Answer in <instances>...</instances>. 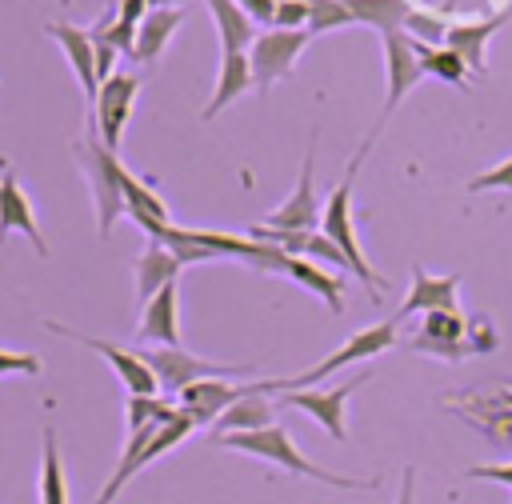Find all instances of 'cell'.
<instances>
[{
	"mask_svg": "<svg viewBox=\"0 0 512 504\" xmlns=\"http://www.w3.org/2000/svg\"><path fill=\"white\" fill-rule=\"evenodd\" d=\"M60 4H72V0H60Z\"/></svg>",
	"mask_w": 512,
	"mask_h": 504,
	"instance_id": "obj_42",
	"label": "cell"
},
{
	"mask_svg": "<svg viewBox=\"0 0 512 504\" xmlns=\"http://www.w3.org/2000/svg\"><path fill=\"white\" fill-rule=\"evenodd\" d=\"M184 16H188V4L184 8H148V16L140 20V28H136V52H132V64H156V56L164 52V44H168V36L184 24Z\"/></svg>",
	"mask_w": 512,
	"mask_h": 504,
	"instance_id": "obj_18",
	"label": "cell"
},
{
	"mask_svg": "<svg viewBox=\"0 0 512 504\" xmlns=\"http://www.w3.org/2000/svg\"><path fill=\"white\" fill-rule=\"evenodd\" d=\"M272 400H268V392L260 388V380L252 384V392L248 396H240L236 404H228L220 416H216V424H212V436H224V432H256V428H268L272 424Z\"/></svg>",
	"mask_w": 512,
	"mask_h": 504,
	"instance_id": "obj_21",
	"label": "cell"
},
{
	"mask_svg": "<svg viewBox=\"0 0 512 504\" xmlns=\"http://www.w3.org/2000/svg\"><path fill=\"white\" fill-rule=\"evenodd\" d=\"M468 480H492V484H508L512 488V464H480V468H464Z\"/></svg>",
	"mask_w": 512,
	"mask_h": 504,
	"instance_id": "obj_35",
	"label": "cell"
},
{
	"mask_svg": "<svg viewBox=\"0 0 512 504\" xmlns=\"http://www.w3.org/2000/svg\"><path fill=\"white\" fill-rule=\"evenodd\" d=\"M448 24H452V20H444V16L412 12V16H408V24H404V36H412V40H420V44H444Z\"/></svg>",
	"mask_w": 512,
	"mask_h": 504,
	"instance_id": "obj_29",
	"label": "cell"
},
{
	"mask_svg": "<svg viewBox=\"0 0 512 504\" xmlns=\"http://www.w3.org/2000/svg\"><path fill=\"white\" fill-rule=\"evenodd\" d=\"M208 12H212V20H216V32H220L224 52H244V48H252L256 28H252V16H248L236 0H208Z\"/></svg>",
	"mask_w": 512,
	"mask_h": 504,
	"instance_id": "obj_24",
	"label": "cell"
},
{
	"mask_svg": "<svg viewBox=\"0 0 512 504\" xmlns=\"http://www.w3.org/2000/svg\"><path fill=\"white\" fill-rule=\"evenodd\" d=\"M412 348H416V352L444 356V360H464V356L472 352V344H464V340H428V336H416Z\"/></svg>",
	"mask_w": 512,
	"mask_h": 504,
	"instance_id": "obj_32",
	"label": "cell"
},
{
	"mask_svg": "<svg viewBox=\"0 0 512 504\" xmlns=\"http://www.w3.org/2000/svg\"><path fill=\"white\" fill-rule=\"evenodd\" d=\"M420 336H428V340H464L468 324H464L460 312H424Z\"/></svg>",
	"mask_w": 512,
	"mask_h": 504,
	"instance_id": "obj_28",
	"label": "cell"
},
{
	"mask_svg": "<svg viewBox=\"0 0 512 504\" xmlns=\"http://www.w3.org/2000/svg\"><path fill=\"white\" fill-rule=\"evenodd\" d=\"M312 144H316V136H312ZM312 144H308V152H304V168H300V180H296L292 196H288L280 208H272L260 224H268V228H288V232H312V224L320 220V204H316V192H312V164H316Z\"/></svg>",
	"mask_w": 512,
	"mask_h": 504,
	"instance_id": "obj_12",
	"label": "cell"
},
{
	"mask_svg": "<svg viewBox=\"0 0 512 504\" xmlns=\"http://www.w3.org/2000/svg\"><path fill=\"white\" fill-rule=\"evenodd\" d=\"M456 292H460V276H428L420 264H412V292L404 296V304L396 308V324L400 320H408V316H416V312H460V300H456Z\"/></svg>",
	"mask_w": 512,
	"mask_h": 504,
	"instance_id": "obj_11",
	"label": "cell"
},
{
	"mask_svg": "<svg viewBox=\"0 0 512 504\" xmlns=\"http://www.w3.org/2000/svg\"><path fill=\"white\" fill-rule=\"evenodd\" d=\"M252 384H232V380H196L192 388L180 392V412L200 428V424H216V416L236 404L240 396H248Z\"/></svg>",
	"mask_w": 512,
	"mask_h": 504,
	"instance_id": "obj_14",
	"label": "cell"
},
{
	"mask_svg": "<svg viewBox=\"0 0 512 504\" xmlns=\"http://www.w3.org/2000/svg\"><path fill=\"white\" fill-rule=\"evenodd\" d=\"M236 4H240V8L252 16V24H256V20H264V24L272 28V16H276V0H236Z\"/></svg>",
	"mask_w": 512,
	"mask_h": 504,
	"instance_id": "obj_38",
	"label": "cell"
},
{
	"mask_svg": "<svg viewBox=\"0 0 512 504\" xmlns=\"http://www.w3.org/2000/svg\"><path fill=\"white\" fill-rule=\"evenodd\" d=\"M364 380H368V372H360L356 380L336 384V388H292V392H276V396H280L276 408H300V412H308L328 436L344 440V436H348V424H344V400H348Z\"/></svg>",
	"mask_w": 512,
	"mask_h": 504,
	"instance_id": "obj_9",
	"label": "cell"
},
{
	"mask_svg": "<svg viewBox=\"0 0 512 504\" xmlns=\"http://www.w3.org/2000/svg\"><path fill=\"white\" fill-rule=\"evenodd\" d=\"M40 504H68V484H64V464L56 448V432L44 428V460H40Z\"/></svg>",
	"mask_w": 512,
	"mask_h": 504,
	"instance_id": "obj_26",
	"label": "cell"
},
{
	"mask_svg": "<svg viewBox=\"0 0 512 504\" xmlns=\"http://www.w3.org/2000/svg\"><path fill=\"white\" fill-rule=\"evenodd\" d=\"M396 344V320H380V324H372V328H360V332H352L332 356H324L320 364H312L308 372H296V376H284V380H260V388L264 392H292V388H312V384H320V380H328L336 368H344V364H356V360H368V356H380V352H388Z\"/></svg>",
	"mask_w": 512,
	"mask_h": 504,
	"instance_id": "obj_4",
	"label": "cell"
},
{
	"mask_svg": "<svg viewBox=\"0 0 512 504\" xmlns=\"http://www.w3.org/2000/svg\"><path fill=\"white\" fill-rule=\"evenodd\" d=\"M512 12H500V16H488V20H452L448 24V36H444V44L452 48V52H460L464 56V64L476 72V76H484V52H488V40L504 28V20H508Z\"/></svg>",
	"mask_w": 512,
	"mask_h": 504,
	"instance_id": "obj_17",
	"label": "cell"
},
{
	"mask_svg": "<svg viewBox=\"0 0 512 504\" xmlns=\"http://www.w3.org/2000/svg\"><path fill=\"white\" fill-rule=\"evenodd\" d=\"M416 500V472L412 468H404V476H400V496H396V504H412Z\"/></svg>",
	"mask_w": 512,
	"mask_h": 504,
	"instance_id": "obj_39",
	"label": "cell"
},
{
	"mask_svg": "<svg viewBox=\"0 0 512 504\" xmlns=\"http://www.w3.org/2000/svg\"><path fill=\"white\" fill-rule=\"evenodd\" d=\"M504 404H512V392H504Z\"/></svg>",
	"mask_w": 512,
	"mask_h": 504,
	"instance_id": "obj_41",
	"label": "cell"
},
{
	"mask_svg": "<svg viewBox=\"0 0 512 504\" xmlns=\"http://www.w3.org/2000/svg\"><path fill=\"white\" fill-rule=\"evenodd\" d=\"M140 340H156L164 348H180V284H164L144 308L136 324Z\"/></svg>",
	"mask_w": 512,
	"mask_h": 504,
	"instance_id": "obj_15",
	"label": "cell"
},
{
	"mask_svg": "<svg viewBox=\"0 0 512 504\" xmlns=\"http://www.w3.org/2000/svg\"><path fill=\"white\" fill-rule=\"evenodd\" d=\"M384 72H388V92H384V108H380V116H376V128L368 132V140H364V148L356 152V160H364V152H368V144L376 140V132H380V124L396 112V104L420 84V76H424V68H420V60H416V48H412V40L404 36V32H388L384 36Z\"/></svg>",
	"mask_w": 512,
	"mask_h": 504,
	"instance_id": "obj_7",
	"label": "cell"
},
{
	"mask_svg": "<svg viewBox=\"0 0 512 504\" xmlns=\"http://www.w3.org/2000/svg\"><path fill=\"white\" fill-rule=\"evenodd\" d=\"M352 12L344 0H308V24L304 32L308 36H320V32H336V28H352Z\"/></svg>",
	"mask_w": 512,
	"mask_h": 504,
	"instance_id": "obj_27",
	"label": "cell"
},
{
	"mask_svg": "<svg viewBox=\"0 0 512 504\" xmlns=\"http://www.w3.org/2000/svg\"><path fill=\"white\" fill-rule=\"evenodd\" d=\"M344 4H348V12H352L356 24H368V28H376L380 36L404 32L408 16L416 12L408 0H344Z\"/></svg>",
	"mask_w": 512,
	"mask_h": 504,
	"instance_id": "obj_23",
	"label": "cell"
},
{
	"mask_svg": "<svg viewBox=\"0 0 512 504\" xmlns=\"http://www.w3.org/2000/svg\"><path fill=\"white\" fill-rule=\"evenodd\" d=\"M92 48H96V76H100V84H104V80L116 72V56H120V52H116L108 40H96V36H92Z\"/></svg>",
	"mask_w": 512,
	"mask_h": 504,
	"instance_id": "obj_36",
	"label": "cell"
},
{
	"mask_svg": "<svg viewBox=\"0 0 512 504\" xmlns=\"http://www.w3.org/2000/svg\"><path fill=\"white\" fill-rule=\"evenodd\" d=\"M136 92H140L136 72H112V76L100 84V92H96V100H92V108H88V116H92L100 140H104L112 152L120 148V136H124V128H128Z\"/></svg>",
	"mask_w": 512,
	"mask_h": 504,
	"instance_id": "obj_8",
	"label": "cell"
},
{
	"mask_svg": "<svg viewBox=\"0 0 512 504\" xmlns=\"http://www.w3.org/2000/svg\"><path fill=\"white\" fill-rule=\"evenodd\" d=\"M44 328H48V332H60V336H68V340H76V344H84V348H92V352H100V356L112 364V372L124 380L128 396H156V388H160V384H156L152 368H148L136 352L116 348V344H108V340H100V336H84V332H76V328L60 324V320H44Z\"/></svg>",
	"mask_w": 512,
	"mask_h": 504,
	"instance_id": "obj_10",
	"label": "cell"
},
{
	"mask_svg": "<svg viewBox=\"0 0 512 504\" xmlns=\"http://www.w3.org/2000/svg\"><path fill=\"white\" fill-rule=\"evenodd\" d=\"M304 256H316L320 264H332L336 272H340V268H348V260H344V252H340V248H336V244H332V240H328L324 232H312V240H308V248H304ZM348 272H352V268H348Z\"/></svg>",
	"mask_w": 512,
	"mask_h": 504,
	"instance_id": "obj_31",
	"label": "cell"
},
{
	"mask_svg": "<svg viewBox=\"0 0 512 504\" xmlns=\"http://www.w3.org/2000/svg\"><path fill=\"white\" fill-rule=\"evenodd\" d=\"M180 260L160 244V240H148V248L140 252V260H136V304L144 308L164 284H172V280H180Z\"/></svg>",
	"mask_w": 512,
	"mask_h": 504,
	"instance_id": "obj_19",
	"label": "cell"
},
{
	"mask_svg": "<svg viewBox=\"0 0 512 504\" xmlns=\"http://www.w3.org/2000/svg\"><path fill=\"white\" fill-rule=\"evenodd\" d=\"M252 88V64H248V52H224L220 56V72H216V88H212V100L204 104V120L220 116L232 100H240L244 92Z\"/></svg>",
	"mask_w": 512,
	"mask_h": 504,
	"instance_id": "obj_20",
	"label": "cell"
},
{
	"mask_svg": "<svg viewBox=\"0 0 512 504\" xmlns=\"http://www.w3.org/2000/svg\"><path fill=\"white\" fill-rule=\"evenodd\" d=\"M40 356H32V352H4L0 348V376H8V372H20V376H40Z\"/></svg>",
	"mask_w": 512,
	"mask_h": 504,
	"instance_id": "obj_34",
	"label": "cell"
},
{
	"mask_svg": "<svg viewBox=\"0 0 512 504\" xmlns=\"http://www.w3.org/2000/svg\"><path fill=\"white\" fill-rule=\"evenodd\" d=\"M76 160H80V172L88 176V188H92V204H96V232L108 236L112 224L120 220L124 212V164L120 156L100 140L92 116H88V128L84 136L72 144Z\"/></svg>",
	"mask_w": 512,
	"mask_h": 504,
	"instance_id": "obj_2",
	"label": "cell"
},
{
	"mask_svg": "<svg viewBox=\"0 0 512 504\" xmlns=\"http://www.w3.org/2000/svg\"><path fill=\"white\" fill-rule=\"evenodd\" d=\"M280 276H288V280H296V284H304V288H312L336 316L344 312V280L340 276H332V272H324L320 264H312V260H304V256H284V264H280Z\"/></svg>",
	"mask_w": 512,
	"mask_h": 504,
	"instance_id": "obj_22",
	"label": "cell"
},
{
	"mask_svg": "<svg viewBox=\"0 0 512 504\" xmlns=\"http://www.w3.org/2000/svg\"><path fill=\"white\" fill-rule=\"evenodd\" d=\"M312 36L304 28L296 32H284V28H268V32H256L252 40V52H248V64H252V88L256 92H268L276 80H284L296 64V56L304 52Z\"/></svg>",
	"mask_w": 512,
	"mask_h": 504,
	"instance_id": "obj_6",
	"label": "cell"
},
{
	"mask_svg": "<svg viewBox=\"0 0 512 504\" xmlns=\"http://www.w3.org/2000/svg\"><path fill=\"white\" fill-rule=\"evenodd\" d=\"M116 16L132 28H140V20L148 16V0H116Z\"/></svg>",
	"mask_w": 512,
	"mask_h": 504,
	"instance_id": "obj_37",
	"label": "cell"
},
{
	"mask_svg": "<svg viewBox=\"0 0 512 504\" xmlns=\"http://www.w3.org/2000/svg\"><path fill=\"white\" fill-rule=\"evenodd\" d=\"M56 44H60V52L68 56V64H72V76L80 80V88H84V100H88V108H92V100H96V92H100V76H96V48H92V36H88V28H80V24H48L44 28Z\"/></svg>",
	"mask_w": 512,
	"mask_h": 504,
	"instance_id": "obj_13",
	"label": "cell"
},
{
	"mask_svg": "<svg viewBox=\"0 0 512 504\" xmlns=\"http://www.w3.org/2000/svg\"><path fill=\"white\" fill-rule=\"evenodd\" d=\"M212 440L224 444V448H232V452H248V456L272 460V464H280V468H288L296 476H312V480L332 484V488H344V492H368V488H376V476L372 480H352V476H336V472L312 464L308 456L296 452L288 428H280V424H268V428H256V432H224V436H212Z\"/></svg>",
	"mask_w": 512,
	"mask_h": 504,
	"instance_id": "obj_1",
	"label": "cell"
},
{
	"mask_svg": "<svg viewBox=\"0 0 512 504\" xmlns=\"http://www.w3.org/2000/svg\"><path fill=\"white\" fill-rule=\"evenodd\" d=\"M192 0H148V8H184Z\"/></svg>",
	"mask_w": 512,
	"mask_h": 504,
	"instance_id": "obj_40",
	"label": "cell"
},
{
	"mask_svg": "<svg viewBox=\"0 0 512 504\" xmlns=\"http://www.w3.org/2000/svg\"><path fill=\"white\" fill-rule=\"evenodd\" d=\"M308 24V0H276V16H272V28H284V32H296Z\"/></svg>",
	"mask_w": 512,
	"mask_h": 504,
	"instance_id": "obj_30",
	"label": "cell"
},
{
	"mask_svg": "<svg viewBox=\"0 0 512 504\" xmlns=\"http://www.w3.org/2000/svg\"><path fill=\"white\" fill-rule=\"evenodd\" d=\"M408 40H412V36H408ZM412 48H416V60H420L424 72H432V76H440L444 84H456V88L468 84L472 68H468L464 56L452 52L448 44H420V40H412Z\"/></svg>",
	"mask_w": 512,
	"mask_h": 504,
	"instance_id": "obj_25",
	"label": "cell"
},
{
	"mask_svg": "<svg viewBox=\"0 0 512 504\" xmlns=\"http://www.w3.org/2000/svg\"><path fill=\"white\" fill-rule=\"evenodd\" d=\"M488 188L512 192V160H504V164H496V168H488V172H480V176L468 180V192H488Z\"/></svg>",
	"mask_w": 512,
	"mask_h": 504,
	"instance_id": "obj_33",
	"label": "cell"
},
{
	"mask_svg": "<svg viewBox=\"0 0 512 504\" xmlns=\"http://www.w3.org/2000/svg\"><path fill=\"white\" fill-rule=\"evenodd\" d=\"M8 232H24L36 248V256H48V244L40 236V224H36V212H32V200L28 192L16 184V176H0V240Z\"/></svg>",
	"mask_w": 512,
	"mask_h": 504,
	"instance_id": "obj_16",
	"label": "cell"
},
{
	"mask_svg": "<svg viewBox=\"0 0 512 504\" xmlns=\"http://www.w3.org/2000/svg\"><path fill=\"white\" fill-rule=\"evenodd\" d=\"M136 356L152 368L156 384H160L164 392H176V396H180L184 388H192L196 380H228V376L252 372V364H212V360H200V356H192V352H184V348H164V344L140 348Z\"/></svg>",
	"mask_w": 512,
	"mask_h": 504,
	"instance_id": "obj_5",
	"label": "cell"
},
{
	"mask_svg": "<svg viewBox=\"0 0 512 504\" xmlns=\"http://www.w3.org/2000/svg\"><path fill=\"white\" fill-rule=\"evenodd\" d=\"M356 168H360V160H352L348 176H344V180L332 188V196L324 200V208H320V232L344 252L352 276H360L364 284H372V292L380 296V292L388 288V280L364 260V248L356 244V228H352V176H356Z\"/></svg>",
	"mask_w": 512,
	"mask_h": 504,
	"instance_id": "obj_3",
	"label": "cell"
}]
</instances>
